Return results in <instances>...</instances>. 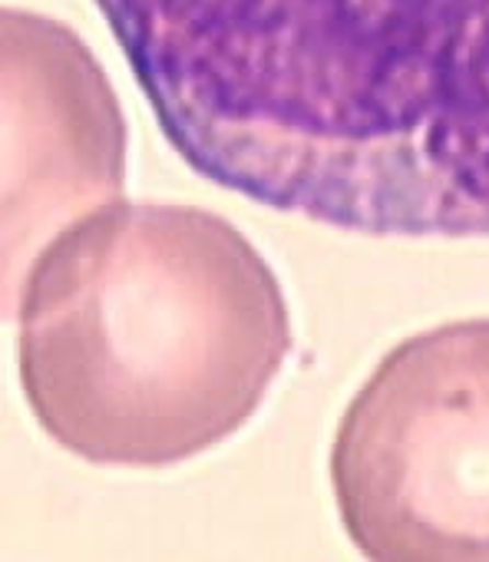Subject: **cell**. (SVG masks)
<instances>
[{"instance_id": "obj_1", "label": "cell", "mask_w": 489, "mask_h": 562, "mask_svg": "<svg viewBox=\"0 0 489 562\" xmlns=\"http://www.w3.org/2000/svg\"><path fill=\"white\" fill-rule=\"evenodd\" d=\"M172 149L364 235H489V0H96Z\"/></svg>"}, {"instance_id": "obj_2", "label": "cell", "mask_w": 489, "mask_h": 562, "mask_svg": "<svg viewBox=\"0 0 489 562\" xmlns=\"http://www.w3.org/2000/svg\"><path fill=\"white\" fill-rule=\"evenodd\" d=\"M21 387L64 450L172 467L238 434L292 355L262 251L208 209L110 199L50 235L18 285Z\"/></svg>"}, {"instance_id": "obj_3", "label": "cell", "mask_w": 489, "mask_h": 562, "mask_svg": "<svg viewBox=\"0 0 489 562\" xmlns=\"http://www.w3.org/2000/svg\"><path fill=\"white\" fill-rule=\"evenodd\" d=\"M348 539L377 562H489V318L400 341L331 447Z\"/></svg>"}, {"instance_id": "obj_4", "label": "cell", "mask_w": 489, "mask_h": 562, "mask_svg": "<svg viewBox=\"0 0 489 562\" xmlns=\"http://www.w3.org/2000/svg\"><path fill=\"white\" fill-rule=\"evenodd\" d=\"M126 130L106 74L64 27L4 11V289L27 241L120 199Z\"/></svg>"}]
</instances>
